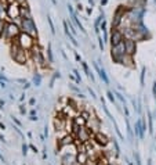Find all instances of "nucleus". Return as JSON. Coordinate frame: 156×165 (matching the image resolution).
<instances>
[{"mask_svg": "<svg viewBox=\"0 0 156 165\" xmlns=\"http://www.w3.org/2000/svg\"><path fill=\"white\" fill-rule=\"evenodd\" d=\"M11 57L14 58L15 63L18 64H26L28 63V50L21 49L17 42H14V45L11 46Z\"/></svg>", "mask_w": 156, "mask_h": 165, "instance_id": "obj_1", "label": "nucleus"}, {"mask_svg": "<svg viewBox=\"0 0 156 165\" xmlns=\"http://www.w3.org/2000/svg\"><path fill=\"white\" fill-rule=\"evenodd\" d=\"M19 33H21L19 32V28L15 24H12V22H9V24H6V27H4L2 38H4V39H7V40H14L19 36Z\"/></svg>", "mask_w": 156, "mask_h": 165, "instance_id": "obj_2", "label": "nucleus"}, {"mask_svg": "<svg viewBox=\"0 0 156 165\" xmlns=\"http://www.w3.org/2000/svg\"><path fill=\"white\" fill-rule=\"evenodd\" d=\"M15 42L19 45V47L21 49H25V50H32L33 46H35V40H33V36L28 35V33L22 32L19 33V36L15 39Z\"/></svg>", "mask_w": 156, "mask_h": 165, "instance_id": "obj_3", "label": "nucleus"}, {"mask_svg": "<svg viewBox=\"0 0 156 165\" xmlns=\"http://www.w3.org/2000/svg\"><path fill=\"white\" fill-rule=\"evenodd\" d=\"M126 56V46H124V40L116 46H112V58L116 63H122L123 57Z\"/></svg>", "mask_w": 156, "mask_h": 165, "instance_id": "obj_4", "label": "nucleus"}, {"mask_svg": "<svg viewBox=\"0 0 156 165\" xmlns=\"http://www.w3.org/2000/svg\"><path fill=\"white\" fill-rule=\"evenodd\" d=\"M21 27H22V31H24L25 33H28V35L33 36V38H35V36L37 35L36 25H35V22H33L32 17H30V18H22V24H21Z\"/></svg>", "mask_w": 156, "mask_h": 165, "instance_id": "obj_5", "label": "nucleus"}, {"mask_svg": "<svg viewBox=\"0 0 156 165\" xmlns=\"http://www.w3.org/2000/svg\"><path fill=\"white\" fill-rule=\"evenodd\" d=\"M21 15V4L18 3H11L7 6V17L14 20V18H18Z\"/></svg>", "mask_w": 156, "mask_h": 165, "instance_id": "obj_6", "label": "nucleus"}, {"mask_svg": "<svg viewBox=\"0 0 156 165\" xmlns=\"http://www.w3.org/2000/svg\"><path fill=\"white\" fill-rule=\"evenodd\" d=\"M32 58H33L35 63H37L39 65H42V67H44V57H43L40 47L33 46V49H32Z\"/></svg>", "mask_w": 156, "mask_h": 165, "instance_id": "obj_7", "label": "nucleus"}, {"mask_svg": "<svg viewBox=\"0 0 156 165\" xmlns=\"http://www.w3.org/2000/svg\"><path fill=\"white\" fill-rule=\"evenodd\" d=\"M76 138L78 140H80L81 143H86V141L90 140V130L87 128H84V126H80L79 130L76 132Z\"/></svg>", "mask_w": 156, "mask_h": 165, "instance_id": "obj_8", "label": "nucleus"}, {"mask_svg": "<svg viewBox=\"0 0 156 165\" xmlns=\"http://www.w3.org/2000/svg\"><path fill=\"white\" fill-rule=\"evenodd\" d=\"M124 46H126V54L127 56H134L135 50H137V43L134 39L129 38V39L124 40Z\"/></svg>", "mask_w": 156, "mask_h": 165, "instance_id": "obj_9", "label": "nucleus"}, {"mask_svg": "<svg viewBox=\"0 0 156 165\" xmlns=\"http://www.w3.org/2000/svg\"><path fill=\"white\" fill-rule=\"evenodd\" d=\"M123 42V33L117 29H113L112 28V35H111V45L112 46H116L119 43Z\"/></svg>", "mask_w": 156, "mask_h": 165, "instance_id": "obj_10", "label": "nucleus"}, {"mask_svg": "<svg viewBox=\"0 0 156 165\" xmlns=\"http://www.w3.org/2000/svg\"><path fill=\"white\" fill-rule=\"evenodd\" d=\"M73 143H75L73 136L72 135H65V136H62V138L58 140L57 146H58V148H61L62 146H68V144H73Z\"/></svg>", "mask_w": 156, "mask_h": 165, "instance_id": "obj_11", "label": "nucleus"}, {"mask_svg": "<svg viewBox=\"0 0 156 165\" xmlns=\"http://www.w3.org/2000/svg\"><path fill=\"white\" fill-rule=\"evenodd\" d=\"M122 18H124V11L123 9H119L116 11V14H115L113 17V21H112V28H117L120 24V21H122Z\"/></svg>", "mask_w": 156, "mask_h": 165, "instance_id": "obj_12", "label": "nucleus"}, {"mask_svg": "<svg viewBox=\"0 0 156 165\" xmlns=\"http://www.w3.org/2000/svg\"><path fill=\"white\" fill-rule=\"evenodd\" d=\"M76 162V154H64L61 165H73Z\"/></svg>", "mask_w": 156, "mask_h": 165, "instance_id": "obj_13", "label": "nucleus"}, {"mask_svg": "<svg viewBox=\"0 0 156 165\" xmlns=\"http://www.w3.org/2000/svg\"><path fill=\"white\" fill-rule=\"evenodd\" d=\"M54 126H55L57 133L61 132V130H64V129L66 130V121H65V118H55V119H54Z\"/></svg>", "mask_w": 156, "mask_h": 165, "instance_id": "obj_14", "label": "nucleus"}, {"mask_svg": "<svg viewBox=\"0 0 156 165\" xmlns=\"http://www.w3.org/2000/svg\"><path fill=\"white\" fill-rule=\"evenodd\" d=\"M94 140H95L99 146H106V144L109 143V139L106 138L105 135H102L101 132H97L95 135H94Z\"/></svg>", "mask_w": 156, "mask_h": 165, "instance_id": "obj_15", "label": "nucleus"}, {"mask_svg": "<svg viewBox=\"0 0 156 165\" xmlns=\"http://www.w3.org/2000/svg\"><path fill=\"white\" fill-rule=\"evenodd\" d=\"M87 123H88V128L90 129L88 130H93V132H98V129H99V119H97L95 117H93V118H90V119L87 121Z\"/></svg>", "mask_w": 156, "mask_h": 165, "instance_id": "obj_16", "label": "nucleus"}, {"mask_svg": "<svg viewBox=\"0 0 156 165\" xmlns=\"http://www.w3.org/2000/svg\"><path fill=\"white\" fill-rule=\"evenodd\" d=\"M76 161L79 162V164L84 165L88 162V156L86 151H78V154H76Z\"/></svg>", "mask_w": 156, "mask_h": 165, "instance_id": "obj_17", "label": "nucleus"}, {"mask_svg": "<svg viewBox=\"0 0 156 165\" xmlns=\"http://www.w3.org/2000/svg\"><path fill=\"white\" fill-rule=\"evenodd\" d=\"M94 67H95V69L99 72V76H101V78L104 79V82H105V83H109V79H108V76H106L105 71H104V69H101V68H99V67L97 65V64H94Z\"/></svg>", "mask_w": 156, "mask_h": 165, "instance_id": "obj_18", "label": "nucleus"}, {"mask_svg": "<svg viewBox=\"0 0 156 165\" xmlns=\"http://www.w3.org/2000/svg\"><path fill=\"white\" fill-rule=\"evenodd\" d=\"M21 15H22V18H30V13H29V10H28L26 4H25V6H21Z\"/></svg>", "mask_w": 156, "mask_h": 165, "instance_id": "obj_19", "label": "nucleus"}, {"mask_svg": "<svg viewBox=\"0 0 156 165\" xmlns=\"http://www.w3.org/2000/svg\"><path fill=\"white\" fill-rule=\"evenodd\" d=\"M4 15H7V6H4V4L0 3V18H3Z\"/></svg>", "mask_w": 156, "mask_h": 165, "instance_id": "obj_20", "label": "nucleus"}, {"mask_svg": "<svg viewBox=\"0 0 156 165\" xmlns=\"http://www.w3.org/2000/svg\"><path fill=\"white\" fill-rule=\"evenodd\" d=\"M73 122H75V123H78V125H80V126H83L84 123L87 122V121H86V119H84V118H83V117H81V115H80V117H76Z\"/></svg>", "mask_w": 156, "mask_h": 165, "instance_id": "obj_21", "label": "nucleus"}, {"mask_svg": "<svg viewBox=\"0 0 156 165\" xmlns=\"http://www.w3.org/2000/svg\"><path fill=\"white\" fill-rule=\"evenodd\" d=\"M80 115H81V117H83L86 121H88V119L91 118V114H90L88 111H81V112H80Z\"/></svg>", "mask_w": 156, "mask_h": 165, "instance_id": "obj_22", "label": "nucleus"}, {"mask_svg": "<svg viewBox=\"0 0 156 165\" xmlns=\"http://www.w3.org/2000/svg\"><path fill=\"white\" fill-rule=\"evenodd\" d=\"M4 27H6V22H4V20H3V18H0V35L3 33Z\"/></svg>", "mask_w": 156, "mask_h": 165, "instance_id": "obj_23", "label": "nucleus"}, {"mask_svg": "<svg viewBox=\"0 0 156 165\" xmlns=\"http://www.w3.org/2000/svg\"><path fill=\"white\" fill-rule=\"evenodd\" d=\"M47 21H48V24H50V29H51V32L54 33V32H55V29H54V25H53V21H51V18H47Z\"/></svg>", "mask_w": 156, "mask_h": 165, "instance_id": "obj_24", "label": "nucleus"}, {"mask_svg": "<svg viewBox=\"0 0 156 165\" xmlns=\"http://www.w3.org/2000/svg\"><path fill=\"white\" fill-rule=\"evenodd\" d=\"M47 53H48V61L51 63V61H53V54H51V46H48V51H47Z\"/></svg>", "mask_w": 156, "mask_h": 165, "instance_id": "obj_25", "label": "nucleus"}, {"mask_svg": "<svg viewBox=\"0 0 156 165\" xmlns=\"http://www.w3.org/2000/svg\"><path fill=\"white\" fill-rule=\"evenodd\" d=\"M15 3H18V4H21V6H24V4H26V0H14Z\"/></svg>", "mask_w": 156, "mask_h": 165, "instance_id": "obj_26", "label": "nucleus"}, {"mask_svg": "<svg viewBox=\"0 0 156 165\" xmlns=\"http://www.w3.org/2000/svg\"><path fill=\"white\" fill-rule=\"evenodd\" d=\"M108 97H109V100H111V101H112V103H113V101H115V97H113V94H112V93H111V92H108Z\"/></svg>", "mask_w": 156, "mask_h": 165, "instance_id": "obj_27", "label": "nucleus"}, {"mask_svg": "<svg viewBox=\"0 0 156 165\" xmlns=\"http://www.w3.org/2000/svg\"><path fill=\"white\" fill-rule=\"evenodd\" d=\"M135 160H137V165H141V161H140V156L135 154Z\"/></svg>", "mask_w": 156, "mask_h": 165, "instance_id": "obj_28", "label": "nucleus"}, {"mask_svg": "<svg viewBox=\"0 0 156 165\" xmlns=\"http://www.w3.org/2000/svg\"><path fill=\"white\" fill-rule=\"evenodd\" d=\"M22 150H24V151H22V153H24V156H25V154L28 153V147H26V146H25V144H24V146H22Z\"/></svg>", "mask_w": 156, "mask_h": 165, "instance_id": "obj_29", "label": "nucleus"}, {"mask_svg": "<svg viewBox=\"0 0 156 165\" xmlns=\"http://www.w3.org/2000/svg\"><path fill=\"white\" fill-rule=\"evenodd\" d=\"M144 75H145V69H142V74H141V83H144Z\"/></svg>", "mask_w": 156, "mask_h": 165, "instance_id": "obj_30", "label": "nucleus"}, {"mask_svg": "<svg viewBox=\"0 0 156 165\" xmlns=\"http://www.w3.org/2000/svg\"><path fill=\"white\" fill-rule=\"evenodd\" d=\"M30 148H32V150L35 151V153H37V150H36V147H35V146H30Z\"/></svg>", "mask_w": 156, "mask_h": 165, "instance_id": "obj_31", "label": "nucleus"}, {"mask_svg": "<svg viewBox=\"0 0 156 165\" xmlns=\"http://www.w3.org/2000/svg\"><path fill=\"white\" fill-rule=\"evenodd\" d=\"M0 161H4V158H3V156L0 154Z\"/></svg>", "mask_w": 156, "mask_h": 165, "instance_id": "obj_32", "label": "nucleus"}, {"mask_svg": "<svg viewBox=\"0 0 156 165\" xmlns=\"http://www.w3.org/2000/svg\"><path fill=\"white\" fill-rule=\"evenodd\" d=\"M73 165H81V164H79V162H78V161H76V162H75V164H73Z\"/></svg>", "mask_w": 156, "mask_h": 165, "instance_id": "obj_33", "label": "nucleus"}, {"mask_svg": "<svg viewBox=\"0 0 156 165\" xmlns=\"http://www.w3.org/2000/svg\"><path fill=\"white\" fill-rule=\"evenodd\" d=\"M148 165H151V161H149V162H148Z\"/></svg>", "mask_w": 156, "mask_h": 165, "instance_id": "obj_34", "label": "nucleus"}]
</instances>
